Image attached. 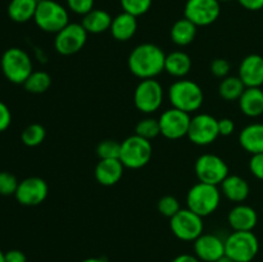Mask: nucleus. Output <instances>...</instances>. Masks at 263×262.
<instances>
[{
	"mask_svg": "<svg viewBox=\"0 0 263 262\" xmlns=\"http://www.w3.org/2000/svg\"><path fill=\"white\" fill-rule=\"evenodd\" d=\"M136 135L146 139V140H153L157 136L161 135V126H159V120L152 117L143 118L136 123L135 127Z\"/></svg>",
	"mask_w": 263,
	"mask_h": 262,
	"instance_id": "obj_31",
	"label": "nucleus"
},
{
	"mask_svg": "<svg viewBox=\"0 0 263 262\" xmlns=\"http://www.w3.org/2000/svg\"><path fill=\"white\" fill-rule=\"evenodd\" d=\"M20 181L13 174L8 171L0 172V195L3 197H10L14 195Z\"/></svg>",
	"mask_w": 263,
	"mask_h": 262,
	"instance_id": "obj_35",
	"label": "nucleus"
},
{
	"mask_svg": "<svg viewBox=\"0 0 263 262\" xmlns=\"http://www.w3.org/2000/svg\"><path fill=\"white\" fill-rule=\"evenodd\" d=\"M246 85L240 80L239 76H228L222 79L218 86V94L223 100L228 102H234V100H239L243 95L244 90H246Z\"/></svg>",
	"mask_w": 263,
	"mask_h": 262,
	"instance_id": "obj_28",
	"label": "nucleus"
},
{
	"mask_svg": "<svg viewBox=\"0 0 263 262\" xmlns=\"http://www.w3.org/2000/svg\"><path fill=\"white\" fill-rule=\"evenodd\" d=\"M163 97V87L156 79L141 80L134 91V104L141 113L151 115L161 108Z\"/></svg>",
	"mask_w": 263,
	"mask_h": 262,
	"instance_id": "obj_8",
	"label": "nucleus"
},
{
	"mask_svg": "<svg viewBox=\"0 0 263 262\" xmlns=\"http://www.w3.org/2000/svg\"><path fill=\"white\" fill-rule=\"evenodd\" d=\"M46 138V130L43 125L40 123H31L27 127L23 128L22 134H21V140L26 146H37L45 140Z\"/></svg>",
	"mask_w": 263,
	"mask_h": 262,
	"instance_id": "obj_30",
	"label": "nucleus"
},
{
	"mask_svg": "<svg viewBox=\"0 0 263 262\" xmlns=\"http://www.w3.org/2000/svg\"><path fill=\"white\" fill-rule=\"evenodd\" d=\"M194 171L200 182L212 185H221L229 176V166L220 156L205 153L197 159Z\"/></svg>",
	"mask_w": 263,
	"mask_h": 262,
	"instance_id": "obj_10",
	"label": "nucleus"
},
{
	"mask_svg": "<svg viewBox=\"0 0 263 262\" xmlns=\"http://www.w3.org/2000/svg\"><path fill=\"white\" fill-rule=\"evenodd\" d=\"M12 123V113L8 105L0 100V133H4Z\"/></svg>",
	"mask_w": 263,
	"mask_h": 262,
	"instance_id": "obj_39",
	"label": "nucleus"
},
{
	"mask_svg": "<svg viewBox=\"0 0 263 262\" xmlns=\"http://www.w3.org/2000/svg\"><path fill=\"white\" fill-rule=\"evenodd\" d=\"M235 131V123L231 118H221L218 120V133L220 136H230Z\"/></svg>",
	"mask_w": 263,
	"mask_h": 262,
	"instance_id": "obj_40",
	"label": "nucleus"
},
{
	"mask_svg": "<svg viewBox=\"0 0 263 262\" xmlns=\"http://www.w3.org/2000/svg\"><path fill=\"white\" fill-rule=\"evenodd\" d=\"M81 262H105L103 258H98V257H90V258L82 259Z\"/></svg>",
	"mask_w": 263,
	"mask_h": 262,
	"instance_id": "obj_44",
	"label": "nucleus"
},
{
	"mask_svg": "<svg viewBox=\"0 0 263 262\" xmlns=\"http://www.w3.org/2000/svg\"><path fill=\"white\" fill-rule=\"evenodd\" d=\"M4 256H5V253L2 251V249H0V262H4Z\"/></svg>",
	"mask_w": 263,
	"mask_h": 262,
	"instance_id": "obj_46",
	"label": "nucleus"
},
{
	"mask_svg": "<svg viewBox=\"0 0 263 262\" xmlns=\"http://www.w3.org/2000/svg\"><path fill=\"white\" fill-rule=\"evenodd\" d=\"M249 170L257 179L263 180V153L253 154L249 161Z\"/></svg>",
	"mask_w": 263,
	"mask_h": 262,
	"instance_id": "obj_38",
	"label": "nucleus"
},
{
	"mask_svg": "<svg viewBox=\"0 0 263 262\" xmlns=\"http://www.w3.org/2000/svg\"><path fill=\"white\" fill-rule=\"evenodd\" d=\"M215 262H234V261L230 258V257H228L225 254V256H222V257H221V258H218L217 261H215Z\"/></svg>",
	"mask_w": 263,
	"mask_h": 262,
	"instance_id": "obj_45",
	"label": "nucleus"
},
{
	"mask_svg": "<svg viewBox=\"0 0 263 262\" xmlns=\"http://www.w3.org/2000/svg\"><path fill=\"white\" fill-rule=\"evenodd\" d=\"M112 15L103 9H92L82 18L81 25L84 26L87 33H102L110 30L112 25Z\"/></svg>",
	"mask_w": 263,
	"mask_h": 262,
	"instance_id": "obj_25",
	"label": "nucleus"
},
{
	"mask_svg": "<svg viewBox=\"0 0 263 262\" xmlns=\"http://www.w3.org/2000/svg\"><path fill=\"white\" fill-rule=\"evenodd\" d=\"M168 100L172 107L190 115L202 107L204 102V92L197 82L180 79L170 86Z\"/></svg>",
	"mask_w": 263,
	"mask_h": 262,
	"instance_id": "obj_2",
	"label": "nucleus"
},
{
	"mask_svg": "<svg viewBox=\"0 0 263 262\" xmlns=\"http://www.w3.org/2000/svg\"><path fill=\"white\" fill-rule=\"evenodd\" d=\"M239 77L246 87H261L263 85V57L249 54L239 66Z\"/></svg>",
	"mask_w": 263,
	"mask_h": 262,
	"instance_id": "obj_17",
	"label": "nucleus"
},
{
	"mask_svg": "<svg viewBox=\"0 0 263 262\" xmlns=\"http://www.w3.org/2000/svg\"><path fill=\"white\" fill-rule=\"evenodd\" d=\"M4 262H27V257L20 249H10L5 252Z\"/></svg>",
	"mask_w": 263,
	"mask_h": 262,
	"instance_id": "obj_41",
	"label": "nucleus"
},
{
	"mask_svg": "<svg viewBox=\"0 0 263 262\" xmlns=\"http://www.w3.org/2000/svg\"><path fill=\"white\" fill-rule=\"evenodd\" d=\"M109 31L117 41H128L138 31V17L126 12L120 13L113 18Z\"/></svg>",
	"mask_w": 263,
	"mask_h": 262,
	"instance_id": "obj_21",
	"label": "nucleus"
},
{
	"mask_svg": "<svg viewBox=\"0 0 263 262\" xmlns=\"http://www.w3.org/2000/svg\"><path fill=\"white\" fill-rule=\"evenodd\" d=\"M158 120L159 126H161V135H163L166 139L177 140V139L187 136L190 120H192L189 113L172 107L164 110Z\"/></svg>",
	"mask_w": 263,
	"mask_h": 262,
	"instance_id": "obj_14",
	"label": "nucleus"
},
{
	"mask_svg": "<svg viewBox=\"0 0 263 262\" xmlns=\"http://www.w3.org/2000/svg\"><path fill=\"white\" fill-rule=\"evenodd\" d=\"M220 136L218 120L208 113H199L190 120L187 138L197 145H210Z\"/></svg>",
	"mask_w": 263,
	"mask_h": 262,
	"instance_id": "obj_12",
	"label": "nucleus"
},
{
	"mask_svg": "<svg viewBox=\"0 0 263 262\" xmlns=\"http://www.w3.org/2000/svg\"><path fill=\"white\" fill-rule=\"evenodd\" d=\"M166 53L163 49L152 43H144L135 46L127 59L131 73L140 80L156 79L164 71Z\"/></svg>",
	"mask_w": 263,
	"mask_h": 262,
	"instance_id": "obj_1",
	"label": "nucleus"
},
{
	"mask_svg": "<svg viewBox=\"0 0 263 262\" xmlns=\"http://www.w3.org/2000/svg\"><path fill=\"white\" fill-rule=\"evenodd\" d=\"M0 67L5 79L12 84L23 85L33 72L30 55L21 48H9L3 53Z\"/></svg>",
	"mask_w": 263,
	"mask_h": 262,
	"instance_id": "obj_3",
	"label": "nucleus"
},
{
	"mask_svg": "<svg viewBox=\"0 0 263 262\" xmlns=\"http://www.w3.org/2000/svg\"><path fill=\"white\" fill-rule=\"evenodd\" d=\"M153 156V146L152 143L141 136H128L121 143L120 161L127 169L138 170L146 166Z\"/></svg>",
	"mask_w": 263,
	"mask_h": 262,
	"instance_id": "obj_7",
	"label": "nucleus"
},
{
	"mask_svg": "<svg viewBox=\"0 0 263 262\" xmlns=\"http://www.w3.org/2000/svg\"><path fill=\"white\" fill-rule=\"evenodd\" d=\"M125 166L120 159H99L95 167V179L103 186L116 185L123 176Z\"/></svg>",
	"mask_w": 263,
	"mask_h": 262,
	"instance_id": "obj_19",
	"label": "nucleus"
},
{
	"mask_svg": "<svg viewBox=\"0 0 263 262\" xmlns=\"http://www.w3.org/2000/svg\"><path fill=\"white\" fill-rule=\"evenodd\" d=\"M123 12L130 13L135 17L145 14L152 7L153 0H120Z\"/></svg>",
	"mask_w": 263,
	"mask_h": 262,
	"instance_id": "obj_33",
	"label": "nucleus"
},
{
	"mask_svg": "<svg viewBox=\"0 0 263 262\" xmlns=\"http://www.w3.org/2000/svg\"><path fill=\"white\" fill-rule=\"evenodd\" d=\"M49 186L41 177L31 176L20 181L14 197L20 204L26 207H35L41 204L48 198Z\"/></svg>",
	"mask_w": 263,
	"mask_h": 262,
	"instance_id": "obj_15",
	"label": "nucleus"
},
{
	"mask_svg": "<svg viewBox=\"0 0 263 262\" xmlns=\"http://www.w3.org/2000/svg\"><path fill=\"white\" fill-rule=\"evenodd\" d=\"M238 2L241 7L246 8L247 10H252V12L261 10L263 8V0H238Z\"/></svg>",
	"mask_w": 263,
	"mask_h": 262,
	"instance_id": "obj_42",
	"label": "nucleus"
},
{
	"mask_svg": "<svg viewBox=\"0 0 263 262\" xmlns=\"http://www.w3.org/2000/svg\"><path fill=\"white\" fill-rule=\"evenodd\" d=\"M170 228L177 239L184 241H194L203 234V217L189 208L180 210L170 218Z\"/></svg>",
	"mask_w": 263,
	"mask_h": 262,
	"instance_id": "obj_9",
	"label": "nucleus"
},
{
	"mask_svg": "<svg viewBox=\"0 0 263 262\" xmlns=\"http://www.w3.org/2000/svg\"><path fill=\"white\" fill-rule=\"evenodd\" d=\"M87 31L81 23H71L55 33L54 48L62 55H73L79 53L87 41Z\"/></svg>",
	"mask_w": 263,
	"mask_h": 262,
	"instance_id": "obj_11",
	"label": "nucleus"
},
{
	"mask_svg": "<svg viewBox=\"0 0 263 262\" xmlns=\"http://www.w3.org/2000/svg\"><path fill=\"white\" fill-rule=\"evenodd\" d=\"M181 210L180 202L174 195H164L158 200V212L167 218H171Z\"/></svg>",
	"mask_w": 263,
	"mask_h": 262,
	"instance_id": "obj_34",
	"label": "nucleus"
},
{
	"mask_svg": "<svg viewBox=\"0 0 263 262\" xmlns=\"http://www.w3.org/2000/svg\"><path fill=\"white\" fill-rule=\"evenodd\" d=\"M192 69V59L189 54L182 50H175L166 54V62H164V71L172 77L176 79H184Z\"/></svg>",
	"mask_w": 263,
	"mask_h": 262,
	"instance_id": "obj_24",
	"label": "nucleus"
},
{
	"mask_svg": "<svg viewBox=\"0 0 263 262\" xmlns=\"http://www.w3.org/2000/svg\"><path fill=\"white\" fill-rule=\"evenodd\" d=\"M228 221L234 231H253L258 222V215L253 207L239 203L231 208Z\"/></svg>",
	"mask_w": 263,
	"mask_h": 262,
	"instance_id": "obj_18",
	"label": "nucleus"
},
{
	"mask_svg": "<svg viewBox=\"0 0 263 262\" xmlns=\"http://www.w3.org/2000/svg\"><path fill=\"white\" fill-rule=\"evenodd\" d=\"M33 21L40 30L58 33L69 23L68 10L55 0H41L36 8Z\"/></svg>",
	"mask_w": 263,
	"mask_h": 262,
	"instance_id": "obj_5",
	"label": "nucleus"
},
{
	"mask_svg": "<svg viewBox=\"0 0 263 262\" xmlns=\"http://www.w3.org/2000/svg\"><path fill=\"white\" fill-rule=\"evenodd\" d=\"M23 86L26 91L31 94H43L51 86V77L45 71H33L26 80Z\"/></svg>",
	"mask_w": 263,
	"mask_h": 262,
	"instance_id": "obj_29",
	"label": "nucleus"
},
{
	"mask_svg": "<svg viewBox=\"0 0 263 262\" xmlns=\"http://www.w3.org/2000/svg\"><path fill=\"white\" fill-rule=\"evenodd\" d=\"M211 73L217 79H225L230 73L231 66L228 59L216 58L211 62Z\"/></svg>",
	"mask_w": 263,
	"mask_h": 262,
	"instance_id": "obj_36",
	"label": "nucleus"
},
{
	"mask_svg": "<svg viewBox=\"0 0 263 262\" xmlns=\"http://www.w3.org/2000/svg\"><path fill=\"white\" fill-rule=\"evenodd\" d=\"M259 251L253 231H233L225 240V254L234 262H252Z\"/></svg>",
	"mask_w": 263,
	"mask_h": 262,
	"instance_id": "obj_6",
	"label": "nucleus"
},
{
	"mask_svg": "<svg viewBox=\"0 0 263 262\" xmlns=\"http://www.w3.org/2000/svg\"><path fill=\"white\" fill-rule=\"evenodd\" d=\"M197 26L193 22H190L187 18H181L176 21L172 25L170 36H171L172 43L176 44L177 46H186L194 41L197 36Z\"/></svg>",
	"mask_w": 263,
	"mask_h": 262,
	"instance_id": "obj_26",
	"label": "nucleus"
},
{
	"mask_svg": "<svg viewBox=\"0 0 263 262\" xmlns=\"http://www.w3.org/2000/svg\"><path fill=\"white\" fill-rule=\"evenodd\" d=\"M239 143L246 152L253 154L263 153V123H251L239 134Z\"/></svg>",
	"mask_w": 263,
	"mask_h": 262,
	"instance_id": "obj_22",
	"label": "nucleus"
},
{
	"mask_svg": "<svg viewBox=\"0 0 263 262\" xmlns=\"http://www.w3.org/2000/svg\"><path fill=\"white\" fill-rule=\"evenodd\" d=\"M67 7L76 14L85 15L94 9V0H67Z\"/></svg>",
	"mask_w": 263,
	"mask_h": 262,
	"instance_id": "obj_37",
	"label": "nucleus"
},
{
	"mask_svg": "<svg viewBox=\"0 0 263 262\" xmlns=\"http://www.w3.org/2000/svg\"><path fill=\"white\" fill-rule=\"evenodd\" d=\"M171 262H200V259L197 258L195 254H180V256L175 257Z\"/></svg>",
	"mask_w": 263,
	"mask_h": 262,
	"instance_id": "obj_43",
	"label": "nucleus"
},
{
	"mask_svg": "<svg viewBox=\"0 0 263 262\" xmlns=\"http://www.w3.org/2000/svg\"><path fill=\"white\" fill-rule=\"evenodd\" d=\"M220 186L222 194L234 203H243L251 193L248 181L239 175H229Z\"/></svg>",
	"mask_w": 263,
	"mask_h": 262,
	"instance_id": "obj_20",
	"label": "nucleus"
},
{
	"mask_svg": "<svg viewBox=\"0 0 263 262\" xmlns=\"http://www.w3.org/2000/svg\"><path fill=\"white\" fill-rule=\"evenodd\" d=\"M221 202V192L218 185L197 182L190 188L186 195L187 208L202 217L212 215Z\"/></svg>",
	"mask_w": 263,
	"mask_h": 262,
	"instance_id": "obj_4",
	"label": "nucleus"
},
{
	"mask_svg": "<svg viewBox=\"0 0 263 262\" xmlns=\"http://www.w3.org/2000/svg\"><path fill=\"white\" fill-rule=\"evenodd\" d=\"M221 13L217 0H187L184 8L185 18L197 27L210 26L218 20Z\"/></svg>",
	"mask_w": 263,
	"mask_h": 262,
	"instance_id": "obj_13",
	"label": "nucleus"
},
{
	"mask_svg": "<svg viewBox=\"0 0 263 262\" xmlns=\"http://www.w3.org/2000/svg\"><path fill=\"white\" fill-rule=\"evenodd\" d=\"M194 253L200 262H215L225 256V241L215 234H204L194 240Z\"/></svg>",
	"mask_w": 263,
	"mask_h": 262,
	"instance_id": "obj_16",
	"label": "nucleus"
},
{
	"mask_svg": "<svg viewBox=\"0 0 263 262\" xmlns=\"http://www.w3.org/2000/svg\"><path fill=\"white\" fill-rule=\"evenodd\" d=\"M238 102L243 115L252 118L263 115V90L261 87H247Z\"/></svg>",
	"mask_w": 263,
	"mask_h": 262,
	"instance_id": "obj_23",
	"label": "nucleus"
},
{
	"mask_svg": "<svg viewBox=\"0 0 263 262\" xmlns=\"http://www.w3.org/2000/svg\"><path fill=\"white\" fill-rule=\"evenodd\" d=\"M121 143L113 139H105L97 146V154L99 159H120Z\"/></svg>",
	"mask_w": 263,
	"mask_h": 262,
	"instance_id": "obj_32",
	"label": "nucleus"
},
{
	"mask_svg": "<svg viewBox=\"0 0 263 262\" xmlns=\"http://www.w3.org/2000/svg\"><path fill=\"white\" fill-rule=\"evenodd\" d=\"M37 4V0H10L8 5V15L13 22H28L35 17Z\"/></svg>",
	"mask_w": 263,
	"mask_h": 262,
	"instance_id": "obj_27",
	"label": "nucleus"
},
{
	"mask_svg": "<svg viewBox=\"0 0 263 262\" xmlns=\"http://www.w3.org/2000/svg\"><path fill=\"white\" fill-rule=\"evenodd\" d=\"M218 3H226V2H231V0H217Z\"/></svg>",
	"mask_w": 263,
	"mask_h": 262,
	"instance_id": "obj_47",
	"label": "nucleus"
}]
</instances>
